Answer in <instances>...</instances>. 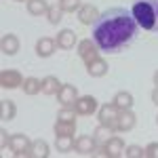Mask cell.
Segmentation results:
<instances>
[{"instance_id":"1","label":"cell","mask_w":158,"mask_h":158,"mask_svg":"<svg viewBox=\"0 0 158 158\" xmlns=\"http://www.w3.org/2000/svg\"><path fill=\"white\" fill-rule=\"evenodd\" d=\"M93 40L97 47L106 53H118L124 47L131 44V40L137 34V21L133 13L127 11L124 6H114L101 13L97 21L93 23Z\"/></svg>"},{"instance_id":"2","label":"cell","mask_w":158,"mask_h":158,"mask_svg":"<svg viewBox=\"0 0 158 158\" xmlns=\"http://www.w3.org/2000/svg\"><path fill=\"white\" fill-rule=\"evenodd\" d=\"M131 13L139 27L158 32V0H133Z\"/></svg>"},{"instance_id":"3","label":"cell","mask_w":158,"mask_h":158,"mask_svg":"<svg viewBox=\"0 0 158 158\" xmlns=\"http://www.w3.org/2000/svg\"><path fill=\"white\" fill-rule=\"evenodd\" d=\"M9 148H11V152L15 156H32V141L27 139V135L23 133H15L11 135V139H9Z\"/></svg>"},{"instance_id":"4","label":"cell","mask_w":158,"mask_h":158,"mask_svg":"<svg viewBox=\"0 0 158 158\" xmlns=\"http://www.w3.org/2000/svg\"><path fill=\"white\" fill-rule=\"evenodd\" d=\"M99 47L95 40H91V38H85V40H80L78 42V57L85 61V63H89V61L97 59L99 57Z\"/></svg>"},{"instance_id":"5","label":"cell","mask_w":158,"mask_h":158,"mask_svg":"<svg viewBox=\"0 0 158 158\" xmlns=\"http://www.w3.org/2000/svg\"><path fill=\"white\" fill-rule=\"evenodd\" d=\"M74 110L78 112V116H91L93 112L99 110L97 99L93 97V95H80V97L76 99V103H74Z\"/></svg>"},{"instance_id":"6","label":"cell","mask_w":158,"mask_h":158,"mask_svg":"<svg viewBox=\"0 0 158 158\" xmlns=\"http://www.w3.org/2000/svg\"><path fill=\"white\" fill-rule=\"evenodd\" d=\"M118 114H120V110L116 108V103L112 101V103H106V106H101L97 110V118H99V124H110V127H114V122L118 118Z\"/></svg>"},{"instance_id":"7","label":"cell","mask_w":158,"mask_h":158,"mask_svg":"<svg viewBox=\"0 0 158 158\" xmlns=\"http://www.w3.org/2000/svg\"><path fill=\"white\" fill-rule=\"evenodd\" d=\"M135 122H137V116H135L131 110H120L118 118H116V122H114V131L127 133V131H131V129L135 127Z\"/></svg>"},{"instance_id":"8","label":"cell","mask_w":158,"mask_h":158,"mask_svg":"<svg viewBox=\"0 0 158 158\" xmlns=\"http://www.w3.org/2000/svg\"><path fill=\"white\" fill-rule=\"evenodd\" d=\"M25 78H21V74L17 70H2L0 72V86L2 89H17L23 85Z\"/></svg>"},{"instance_id":"9","label":"cell","mask_w":158,"mask_h":158,"mask_svg":"<svg viewBox=\"0 0 158 158\" xmlns=\"http://www.w3.org/2000/svg\"><path fill=\"white\" fill-rule=\"evenodd\" d=\"M78 97H80V95H78L76 85H61L59 93H57V101H59L61 106H74Z\"/></svg>"},{"instance_id":"10","label":"cell","mask_w":158,"mask_h":158,"mask_svg":"<svg viewBox=\"0 0 158 158\" xmlns=\"http://www.w3.org/2000/svg\"><path fill=\"white\" fill-rule=\"evenodd\" d=\"M95 148H97V141H95L93 135H80V137L74 141V150L80 152V154H86V156H91V154L95 152Z\"/></svg>"},{"instance_id":"11","label":"cell","mask_w":158,"mask_h":158,"mask_svg":"<svg viewBox=\"0 0 158 158\" xmlns=\"http://www.w3.org/2000/svg\"><path fill=\"white\" fill-rule=\"evenodd\" d=\"M103 148H106V156L108 158L124 156V141H122L120 137H116V135H112L108 141L103 143Z\"/></svg>"},{"instance_id":"12","label":"cell","mask_w":158,"mask_h":158,"mask_svg":"<svg viewBox=\"0 0 158 158\" xmlns=\"http://www.w3.org/2000/svg\"><path fill=\"white\" fill-rule=\"evenodd\" d=\"M55 42H57V49L68 51V49H74L78 38H76V32H72V30H61L57 34V38H55Z\"/></svg>"},{"instance_id":"13","label":"cell","mask_w":158,"mask_h":158,"mask_svg":"<svg viewBox=\"0 0 158 158\" xmlns=\"http://www.w3.org/2000/svg\"><path fill=\"white\" fill-rule=\"evenodd\" d=\"M99 17V11L93 6V4H82L80 9H78V19H80V23L85 25H93L97 21Z\"/></svg>"},{"instance_id":"14","label":"cell","mask_w":158,"mask_h":158,"mask_svg":"<svg viewBox=\"0 0 158 158\" xmlns=\"http://www.w3.org/2000/svg\"><path fill=\"white\" fill-rule=\"evenodd\" d=\"M86 72H89V76H93V78L106 76V74H108V61L101 59V57L89 61V63H86Z\"/></svg>"},{"instance_id":"15","label":"cell","mask_w":158,"mask_h":158,"mask_svg":"<svg viewBox=\"0 0 158 158\" xmlns=\"http://www.w3.org/2000/svg\"><path fill=\"white\" fill-rule=\"evenodd\" d=\"M0 51L4 53V55H15L17 51H19V38L15 36V34H4L2 40H0Z\"/></svg>"},{"instance_id":"16","label":"cell","mask_w":158,"mask_h":158,"mask_svg":"<svg viewBox=\"0 0 158 158\" xmlns=\"http://www.w3.org/2000/svg\"><path fill=\"white\" fill-rule=\"evenodd\" d=\"M55 49H57V42L53 40V38H40L36 42V55L38 57H51L53 53H55Z\"/></svg>"},{"instance_id":"17","label":"cell","mask_w":158,"mask_h":158,"mask_svg":"<svg viewBox=\"0 0 158 158\" xmlns=\"http://www.w3.org/2000/svg\"><path fill=\"white\" fill-rule=\"evenodd\" d=\"M61 89V82L55 78V76H44L42 78V95H57Z\"/></svg>"},{"instance_id":"18","label":"cell","mask_w":158,"mask_h":158,"mask_svg":"<svg viewBox=\"0 0 158 158\" xmlns=\"http://www.w3.org/2000/svg\"><path fill=\"white\" fill-rule=\"evenodd\" d=\"M49 2L47 0H27V13L34 15V17H40V15H47L49 11Z\"/></svg>"},{"instance_id":"19","label":"cell","mask_w":158,"mask_h":158,"mask_svg":"<svg viewBox=\"0 0 158 158\" xmlns=\"http://www.w3.org/2000/svg\"><path fill=\"white\" fill-rule=\"evenodd\" d=\"M21 89H23L25 95H38L40 91H42V80H38V78H34V76H30V78H25L23 85H21Z\"/></svg>"},{"instance_id":"20","label":"cell","mask_w":158,"mask_h":158,"mask_svg":"<svg viewBox=\"0 0 158 158\" xmlns=\"http://www.w3.org/2000/svg\"><path fill=\"white\" fill-rule=\"evenodd\" d=\"M114 103H116L118 110H131L135 101H133V95H131L129 91H120V93L114 95Z\"/></svg>"},{"instance_id":"21","label":"cell","mask_w":158,"mask_h":158,"mask_svg":"<svg viewBox=\"0 0 158 158\" xmlns=\"http://www.w3.org/2000/svg\"><path fill=\"white\" fill-rule=\"evenodd\" d=\"M112 135H114V127H110V124H99L97 129L93 131V137H95V141L99 146H103Z\"/></svg>"},{"instance_id":"22","label":"cell","mask_w":158,"mask_h":158,"mask_svg":"<svg viewBox=\"0 0 158 158\" xmlns=\"http://www.w3.org/2000/svg\"><path fill=\"white\" fill-rule=\"evenodd\" d=\"M15 114H17L15 103H13L11 99H2V101H0V118L9 122V120H13V118H15Z\"/></svg>"},{"instance_id":"23","label":"cell","mask_w":158,"mask_h":158,"mask_svg":"<svg viewBox=\"0 0 158 158\" xmlns=\"http://www.w3.org/2000/svg\"><path fill=\"white\" fill-rule=\"evenodd\" d=\"M55 148L59 152H70V150H74V137L72 135H55Z\"/></svg>"},{"instance_id":"24","label":"cell","mask_w":158,"mask_h":158,"mask_svg":"<svg viewBox=\"0 0 158 158\" xmlns=\"http://www.w3.org/2000/svg\"><path fill=\"white\" fill-rule=\"evenodd\" d=\"M51 152H49V143L44 139H36L32 141V156L34 158H47Z\"/></svg>"},{"instance_id":"25","label":"cell","mask_w":158,"mask_h":158,"mask_svg":"<svg viewBox=\"0 0 158 158\" xmlns=\"http://www.w3.org/2000/svg\"><path fill=\"white\" fill-rule=\"evenodd\" d=\"M55 135H74L76 133V122H68V120H57L53 127Z\"/></svg>"},{"instance_id":"26","label":"cell","mask_w":158,"mask_h":158,"mask_svg":"<svg viewBox=\"0 0 158 158\" xmlns=\"http://www.w3.org/2000/svg\"><path fill=\"white\" fill-rule=\"evenodd\" d=\"M78 112L74 110V106H61V110L57 112V120H68V122H76Z\"/></svg>"},{"instance_id":"27","label":"cell","mask_w":158,"mask_h":158,"mask_svg":"<svg viewBox=\"0 0 158 158\" xmlns=\"http://www.w3.org/2000/svg\"><path fill=\"white\" fill-rule=\"evenodd\" d=\"M47 17H49V23H53V25L61 23V19H63V9H61L59 4H53V6H49V11H47Z\"/></svg>"},{"instance_id":"28","label":"cell","mask_w":158,"mask_h":158,"mask_svg":"<svg viewBox=\"0 0 158 158\" xmlns=\"http://www.w3.org/2000/svg\"><path fill=\"white\" fill-rule=\"evenodd\" d=\"M124 156H127V158H143V156H146V148L129 146V148H124Z\"/></svg>"},{"instance_id":"29","label":"cell","mask_w":158,"mask_h":158,"mask_svg":"<svg viewBox=\"0 0 158 158\" xmlns=\"http://www.w3.org/2000/svg\"><path fill=\"white\" fill-rule=\"evenodd\" d=\"M59 6L63 9V13H74V11H78L82 4H80V0H59Z\"/></svg>"},{"instance_id":"30","label":"cell","mask_w":158,"mask_h":158,"mask_svg":"<svg viewBox=\"0 0 158 158\" xmlns=\"http://www.w3.org/2000/svg\"><path fill=\"white\" fill-rule=\"evenodd\" d=\"M146 156L148 158H158V143H156V141L150 143V146L146 148Z\"/></svg>"},{"instance_id":"31","label":"cell","mask_w":158,"mask_h":158,"mask_svg":"<svg viewBox=\"0 0 158 158\" xmlns=\"http://www.w3.org/2000/svg\"><path fill=\"white\" fill-rule=\"evenodd\" d=\"M0 135H2V148H6V146H9V139H11V135L6 133V131H2Z\"/></svg>"},{"instance_id":"32","label":"cell","mask_w":158,"mask_h":158,"mask_svg":"<svg viewBox=\"0 0 158 158\" xmlns=\"http://www.w3.org/2000/svg\"><path fill=\"white\" fill-rule=\"evenodd\" d=\"M152 101H154V103L158 106V86L154 89V91H152Z\"/></svg>"},{"instance_id":"33","label":"cell","mask_w":158,"mask_h":158,"mask_svg":"<svg viewBox=\"0 0 158 158\" xmlns=\"http://www.w3.org/2000/svg\"><path fill=\"white\" fill-rule=\"evenodd\" d=\"M154 85L158 86V70H156V74H154Z\"/></svg>"},{"instance_id":"34","label":"cell","mask_w":158,"mask_h":158,"mask_svg":"<svg viewBox=\"0 0 158 158\" xmlns=\"http://www.w3.org/2000/svg\"><path fill=\"white\" fill-rule=\"evenodd\" d=\"M17 2H23V0H17Z\"/></svg>"},{"instance_id":"35","label":"cell","mask_w":158,"mask_h":158,"mask_svg":"<svg viewBox=\"0 0 158 158\" xmlns=\"http://www.w3.org/2000/svg\"><path fill=\"white\" fill-rule=\"evenodd\" d=\"M156 122H158V116H156Z\"/></svg>"}]
</instances>
